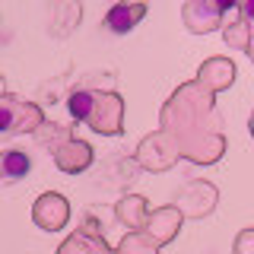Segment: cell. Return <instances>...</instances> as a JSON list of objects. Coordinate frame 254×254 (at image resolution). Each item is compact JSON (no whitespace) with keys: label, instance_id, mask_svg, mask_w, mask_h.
Listing matches in <instances>:
<instances>
[{"label":"cell","instance_id":"1","mask_svg":"<svg viewBox=\"0 0 254 254\" xmlns=\"http://www.w3.org/2000/svg\"><path fill=\"white\" fill-rule=\"evenodd\" d=\"M159 124L175 140L178 156H185L197 165H213L226 153L222 118L213 105V92H206L197 83H185L172 92Z\"/></svg>","mask_w":254,"mask_h":254},{"label":"cell","instance_id":"2","mask_svg":"<svg viewBox=\"0 0 254 254\" xmlns=\"http://www.w3.org/2000/svg\"><path fill=\"white\" fill-rule=\"evenodd\" d=\"M45 124V111L35 102H26L19 95L0 92V137H16V133H35Z\"/></svg>","mask_w":254,"mask_h":254},{"label":"cell","instance_id":"3","mask_svg":"<svg viewBox=\"0 0 254 254\" xmlns=\"http://www.w3.org/2000/svg\"><path fill=\"white\" fill-rule=\"evenodd\" d=\"M86 124L102 137H118L124 130V99L118 92H92Z\"/></svg>","mask_w":254,"mask_h":254},{"label":"cell","instance_id":"4","mask_svg":"<svg viewBox=\"0 0 254 254\" xmlns=\"http://www.w3.org/2000/svg\"><path fill=\"white\" fill-rule=\"evenodd\" d=\"M178 159H181L178 146H175V140L165 130H156V133H149V137H143V143L137 146V162L146 172H165V169H172Z\"/></svg>","mask_w":254,"mask_h":254},{"label":"cell","instance_id":"5","mask_svg":"<svg viewBox=\"0 0 254 254\" xmlns=\"http://www.w3.org/2000/svg\"><path fill=\"white\" fill-rule=\"evenodd\" d=\"M216 188L210 185V181H188L185 188L178 190V197H175V210L181 213V216H190V219H203L213 213V206H216Z\"/></svg>","mask_w":254,"mask_h":254},{"label":"cell","instance_id":"6","mask_svg":"<svg viewBox=\"0 0 254 254\" xmlns=\"http://www.w3.org/2000/svg\"><path fill=\"white\" fill-rule=\"evenodd\" d=\"M67 219H70V203L58 190H45L32 203V222L38 229H45V232H58V229L67 226Z\"/></svg>","mask_w":254,"mask_h":254},{"label":"cell","instance_id":"7","mask_svg":"<svg viewBox=\"0 0 254 254\" xmlns=\"http://www.w3.org/2000/svg\"><path fill=\"white\" fill-rule=\"evenodd\" d=\"M58 254H118V251L108 248V242L102 238L95 219L86 216V229H76V232L58 248Z\"/></svg>","mask_w":254,"mask_h":254},{"label":"cell","instance_id":"8","mask_svg":"<svg viewBox=\"0 0 254 254\" xmlns=\"http://www.w3.org/2000/svg\"><path fill=\"white\" fill-rule=\"evenodd\" d=\"M181 213L175 210V206L169 203V206H159V210H149V216H146V222H143V232H146L153 242L162 248V245H169L175 235H178V229H181Z\"/></svg>","mask_w":254,"mask_h":254},{"label":"cell","instance_id":"9","mask_svg":"<svg viewBox=\"0 0 254 254\" xmlns=\"http://www.w3.org/2000/svg\"><path fill=\"white\" fill-rule=\"evenodd\" d=\"M92 146L86 140H76V137H70V140H64L58 149H54V165H58L61 172H67V175H76V172H86L92 165Z\"/></svg>","mask_w":254,"mask_h":254},{"label":"cell","instance_id":"10","mask_svg":"<svg viewBox=\"0 0 254 254\" xmlns=\"http://www.w3.org/2000/svg\"><path fill=\"white\" fill-rule=\"evenodd\" d=\"M235 83V64L229 58H210L200 64L197 70V86H203L206 92H219V89H229Z\"/></svg>","mask_w":254,"mask_h":254},{"label":"cell","instance_id":"11","mask_svg":"<svg viewBox=\"0 0 254 254\" xmlns=\"http://www.w3.org/2000/svg\"><path fill=\"white\" fill-rule=\"evenodd\" d=\"M143 16H146V3H143V0H118L105 13V26L115 32V35H127Z\"/></svg>","mask_w":254,"mask_h":254},{"label":"cell","instance_id":"12","mask_svg":"<svg viewBox=\"0 0 254 254\" xmlns=\"http://www.w3.org/2000/svg\"><path fill=\"white\" fill-rule=\"evenodd\" d=\"M181 16H185V26L190 32H197V35L222 26V13L210 3V0H190V3H185V13Z\"/></svg>","mask_w":254,"mask_h":254},{"label":"cell","instance_id":"13","mask_svg":"<svg viewBox=\"0 0 254 254\" xmlns=\"http://www.w3.org/2000/svg\"><path fill=\"white\" fill-rule=\"evenodd\" d=\"M79 16H83L79 0H51V35L67 38L79 26Z\"/></svg>","mask_w":254,"mask_h":254},{"label":"cell","instance_id":"14","mask_svg":"<svg viewBox=\"0 0 254 254\" xmlns=\"http://www.w3.org/2000/svg\"><path fill=\"white\" fill-rule=\"evenodd\" d=\"M115 216H118V222L127 226V232L143 229V222L149 216V203L143 200V197H137V194H127V197H121V200L115 203Z\"/></svg>","mask_w":254,"mask_h":254},{"label":"cell","instance_id":"15","mask_svg":"<svg viewBox=\"0 0 254 254\" xmlns=\"http://www.w3.org/2000/svg\"><path fill=\"white\" fill-rule=\"evenodd\" d=\"M29 169H32V159L22 153V149H3V153H0V178L3 181L26 178Z\"/></svg>","mask_w":254,"mask_h":254},{"label":"cell","instance_id":"16","mask_svg":"<svg viewBox=\"0 0 254 254\" xmlns=\"http://www.w3.org/2000/svg\"><path fill=\"white\" fill-rule=\"evenodd\" d=\"M115 251L118 254H159V245L143 232V229H133V232H127L121 238V245H118Z\"/></svg>","mask_w":254,"mask_h":254},{"label":"cell","instance_id":"17","mask_svg":"<svg viewBox=\"0 0 254 254\" xmlns=\"http://www.w3.org/2000/svg\"><path fill=\"white\" fill-rule=\"evenodd\" d=\"M222 38H226V45L238 48V51L251 54V22L238 19V22H229L226 29H222Z\"/></svg>","mask_w":254,"mask_h":254},{"label":"cell","instance_id":"18","mask_svg":"<svg viewBox=\"0 0 254 254\" xmlns=\"http://www.w3.org/2000/svg\"><path fill=\"white\" fill-rule=\"evenodd\" d=\"M70 137H73V133H70V127H61V124H48V121H45V124H42V127L35 130V140L42 143V146H48L51 153H54V149L61 146L64 140H70Z\"/></svg>","mask_w":254,"mask_h":254},{"label":"cell","instance_id":"19","mask_svg":"<svg viewBox=\"0 0 254 254\" xmlns=\"http://www.w3.org/2000/svg\"><path fill=\"white\" fill-rule=\"evenodd\" d=\"M89 105H92V89H73L67 99V108H70V118L76 124H86L89 118Z\"/></svg>","mask_w":254,"mask_h":254},{"label":"cell","instance_id":"20","mask_svg":"<svg viewBox=\"0 0 254 254\" xmlns=\"http://www.w3.org/2000/svg\"><path fill=\"white\" fill-rule=\"evenodd\" d=\"M248 248H251V229H245V232L235 238V251L232 254H251Z\"/></svg>","mask_w":254,"mask_h":254},{"label":"cell","instance_id":"21","mask_svg":"<svg viewBox=\"0 0 254 254\" xmlns=\"http://www.w3.org/2000/svg\"><path fill=\"white\" fill-rule=\"evenodd\" d=\"M210 3H213V6H216V10H219L222 16H226L229 10H235V0H210Z\"/></svg>","mask_w":254,"mask_h":254},{"label":"cell","instance_id":"22","mask_svg":"<svg viewBox=\"0 0 254 254\" xmlns=\"http://www.w3.org/2000/svg\"><path fill=\"white\" fill-rule=\"evenodd\" d=\"M0 92H3V76H0Z\"/></svg>","mask_w":254,"mask_h":254}]
</instances>
